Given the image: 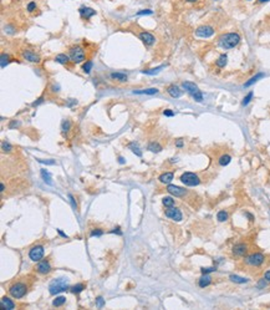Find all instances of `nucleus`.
Here are the masks:
<instances>
[{
	"label": "nucleus",
	"instance_id": "nucleus-15",
	"mask_svg": "<svg viewBox=\"0 0 270 310\" xmlns=\"http://www.w3.org/2000/svg\"><path fill=\"white\" fill-rule=\"evenodd\" d=\"M79 13H80L81 18L82 19H86V20H89L90 18H92L94 15H96V10H94L91 8H87V6H81L80 10H79Z\"/></svg>",
	"mask_w": 270,
	"mask_h": 310
},
{
	"label": "nucleus",
	"instance_id": "nucleus-31",
	"mask_svg": "<svg viewBox=\"0 0 270 310\" xmlns=\"http://www.w3.org/2000/svg\"><path fill=\"white\" fill-rule=\"evenodd\" d=\"M84 289H85V285H84V284H76V285L71 287L70 290H71L74 294H79V293H81Z\"/></svg>",
	"mask_w": 270,
	"mask_h": 310
},
{
	"label": "nucleus",
	"instance_id": "nucleus-41",
	"mask_svg": "<svg viewBox=\"0 0 270 310\" xmlns=\"http://www.w3.org/2000/svg\"><path fill=\"white\" fill-rule=\"evenodd\" d=\"M38 161L40 163H44V164H50V166L56 164V161H54V159H40V158H38Z\"/></svg>",
	"mask_w": 270,
	"mask_h": 310
},
{
	"label": "nucleus",
	"instance_id": "nucleus-32",
	"mask_svg": "<svg viewBox=\"0 0 270 310\" xmlns=\"http://www.w3.org/2000/svg\"><path fill=\"white\" fill-rule=\"evenodd\" d=\"M65 303H66V298H65V297H57L54 302H53V305H54V307H61V305H64Z\"/></svg>",
	"mask_w": 270,
	"mask_h": 310
},
{
	"label": "nucleus",
	"instance_id": "nucleus-28",
	"mask_svg": "<svg viewBox=\"0 0 270 310\" xmlns=\"http://www.w3.org/2000/svg\"><path fill=\"white\" fill-rule=\"evenodd\" d=\"M148 150H150L151 152L158 153V152H161V151H162V147H161V145H160V143H157V142H151V143L148 145Z\"/></svg>",
	"mask_w": 270,
	"mask_h": 310
},
{
	"label": "nucleus",
	"instance_id": "nucleus-52",
	"mask_svg": "<svg viewBox=\"0 0 270 310\" xmlns=\"http://www.w3.org/2000/svg\"><path fill=\"white\" fill-rule=\"evenodd\" d=\"M69 198L71 199V203H72V206H74V208H76V203H75V199H74V197H72L71 194H69Z\"/></svg>",
	"mask_w": 270,
	"mask_h": 310
},
{
	"label": "nucleus",
	"instance_id": "nucleus-46",
	"mask_svg": "<svg viewBox=\"0 0 270 310\" xmlns=\"http://www.w3.org/2000/svg\"><path fill=\"white\" fill-rule=\"evenodd\" d=\"M102 234H104V232L101 229H96V230L91 232V237H101Z\"/></svg>",
	"mask_w": 270,
	"mask_h": 310
},
{
	"label": "nucleus",
	"instance_id": "nucleus-49",
	"mask_svg": "<svg viewBox=\"0 0 270 310\" xmlns=\"http://www.w3.org/2000/svg\"><path fill=\"white\" fill-rule=\"evenodd\" d=\"M264 278L268 280V282H270V270H267L265 271V274H264Z\"/></svg>",
	"mask_w": 270,
	"mask_h": 310
},
{
	"label": "nucleus",
	"instance_id": "nucleus-58",
	"mask_svg": "<svg viewBox=\"0 0 270 310\" xmlns=\"http://www.w3.org/2000/svg\"><path fill=\"white\" fill-rule=\"evenodd\" d=\"M118 159H120V161H118V162H120V163H122V164H123V163H125V159H123V158H122V157H120V158H118Z\"/></svg>",
	"mask_w": 270,
	"mask_h": 310
},
{
	"label": "nucleus",
	"instance_id": "nucleus-8",
	"mask_svg": "<svg viewBox=\"0 0 270 310\" xmlns=\"http://www.w3.org/2000/svg\"><path fill=\"white\" fill-rule=\"evenodd\" d=\"M29 257L33 261H40L44 257V247L43 245H35L30 249Z\"/></svg>",
	"mask_w": 270,
	"mask_h": 310
},
{
	"label": "nucleus",
	"instance_id": "nucleus-14",
	"mask_svg": "<svg viewBox=\"0 0 270 310\" xmlns=\"http://www.w3.org/2000/svg\"><path fill=\"white\" fill-rule=\"evenodd\" d=\"M247 252H248V245L245 243H238L233 247V253L237 257H243L247 254Z\"/></svg>",
	"mask_w": 270,
	"mask_h": 310
},
{
	"label": "nucleus",
	"instance_id": "nucleus-7",
	"mask_svg": "<svg viewBox=\"0 0 270 310\" xmlns=\"http://www.w3.org/2000/svg\"><path fill=\"white\" fill-rule=\"evenodd\" d=\"M265 260V257L262 253H253L245 258V263L252 266H260Z\"/></svg>",
	"mask_w": 270,
	"mask_h": 310
},
{
	"label": "nucleus",
	"instance_id": "nucleus-24",
	"mask_svg": "<svg viewBox=\"0 0 270 310\" xmlns=\"http://www.w3.org/2000/svg\"><path fill=\"white\" fill-rule=\"evenodd\" d=\"M133 94H137V95H155V94H158V89H147V90H141V91H133Z\"/></svg>",
	"mask_w": 270,
	"mask_h": 310
},
{
	"label": "nucleus",
	"instance_id": "nucleus-34",
	"mask_svg": "<svg viewBox=\"0 0 270 310\" xmlns=\"http://www.w3.org/2000/svg\"><path fill=\"white\" fill-rule=\"evenodd\" d=\"M128 147L132 150V152H133L136 156L142 157V152L140 151V148H138V146H137V145H135V143H130V145H128Z\"/></svg>",
	"mask_w": 270,
	"mask_h": 310
},
{
	"label": "nucleus",
	"instance_id": "nucleus-20",
	"mask_svg": "<svg viewBox=\"0 0 270 310\" xmlns=\"http://www.w3.org/2000/svg\"><path fill=\"white\" fill-rule=\"evenodd\" d=\"M211 283H212V278H211V275H208V274H203L202 278H201L199 282H198V284H199L201 288H206V287H208Z\"/></svg>",
	"mask_w": 270,
	"mask_h": 310
},
{
	"label": "nucleus",
	"instance_id": "nucleus-55",
	"mask_svg": "<svg viewBox=\"0 0 270 310\" xmlns=\"http://www.w3.org/2000/svg\"><path fill=\"white\" fill-rule=\"evenodd\" d=\"M245 215H247V217H249V218H250V220H254V217H253L250 213H245Z\"/></svg>",
	"mask_w": 270,
	"mask_h": 310
},
{
	"label": "nucleus",
	"instance_id": "nucleus-5",
	"mask_svg": "<svg viewBox=\"0 0 270 310\" xmlns=\"http://www.w3.org/2000/svg\"><path fill=\"white\" fill-rule=\"evenodd\" d=\"M181 181L186 184V186H189V187H196L201 183V179L196 174V173H192V172H186L181 176Z\"/></svg>",
	"mask_w": 270,
	"mask_h": 310
},
{
	"label": "nucleus",
	"instance_id": "nucleus-59",
	"mask_svg": "<svg viewBox=\"0 0 270 310\" xmlns=\"http://www.w3.org/2000/svg\"><path fill=\"white\" fill-rule=\"evenodd\" d=\"M187 1H189V3H196V1H198V0H187Z\"/></svg>",
	"mask_w": 270,
	"mask_h": 310
},
{
	"label": "nucleus",
	"instance_id": "nucleus-56",
	"mask_svg": "<svg viewBox=\"0 0 270 310\" xmlns=\"http://www.w3.org/2000/svg\"><path fill=\"white\" fill-rule=\"evenodd\" d=\"M268 1H270V0H258L259 4H264V3H268Z\"/></svg>",
	"mask_w": 270,
	"mask_h": 310
},
{
	"label": "nucleus",
	"instance_id": "nucleus-21",
	"mask_svg": "<svg viewBox=\"0 0 270 310\" xmlns=\"http://www.w3.org/2000/svg\"><path fill=\"white\" fill-rule=\"evenodd\" d=\"M70 60H71L70 56H67L66 54H59V55H56V57H55V61L59 62V64H62V65H66Z\"/></svg>",
	"mask_w": 270,
	"mask_h": 310
},
{
	"label": "nucleus",
	"instance_id": "nucleus-27",
	"mask_svg": "<svg viewBox=\"0 0 270 310\" xmlns=\"http://www.w3.org/2000/svg\"><path fill=\"white\" fill-rule=\"evenodd\" d=\"M263 76H264V74H262V72H260V74H257V75H255V76H253V77H252L248 82H245V84H244V87H249V86H252L253 84H255V82H257L259 79H262Z\"/></svg>",
	"mask_w": 270,
	"mask_h": 310
},
{
	"label": "nucleus",
	"instance_id": "nucleus-51",
	"mask_svg": "<svg viewBox=\"0 0 270 310\" xmlns=\"http://www.w3.org/2000/svg\"><path fill=\"white\" fill-rule=\"evenodd\" d=\"M118 229H120V228L117 227V228L112 229V230H111V233H117V234H120V235H121V234H122V232H121V230H118Z\"/></svg>",
	"mask_w": 270,
	"mask_h": 310
},
{
	"label": "nucleus",
	"instance_id": "nucleus-42",
	"mask_svg": "<svg viewBox=\"0 0 270 310\" xmlns=\"http://www.w3.org/2000/svg\"><path fill=\"white\" fill-rule=\"evenodd\" d=\"M1 148H3L4 151H10V150L13 148V146H11L10 143H8L6 141H3V142H1Z\"/></svg>",
	"mask_w": 270,
	"mask_h": 310
},
{
	"label": "nucleus",
	"instance_id": "nucleus-3",
	"mask_svg": "<svg viewBox=\"0 0 270 310\" xmlns=\"http://www.w3.org/2000/svg\"><path fill=\"white\" fill-rule=\"evenodd\" d=\"M70 289V287H69V282L65 279V278H60V279H56L54 280L50 285H49V292H50V294H59V293H61V292H66V290H69Z\"/></svg>",
	"mask_w": 270,
	"mask_h": 310
},
{
	"label": "nucleus",
	"instance_id": "nucleus-13",
	"mask_svg": "<svg viewBox=\"0 0 270 310\" xmlns=\"http://www.w3.org/2000/svg\"><path fill=\"white\" fill-rule=\"evenodd\" d=\"M167 191H168V193H171V194H173L176 197H183L187 193V191L184 188L178 187V186H174V184H168Z\"/></svg>",
	"mask_w": 270,
	"mask_h": 310
},
{
	"label": "nucleus",
	"instance_id": "nucleus-23",
	"mask_svg": "<svg viewBox=\"0 0 270 310\" xmlns=\"http://www.w3.org/2000/svg\"><path fill=\"white\" fill-rule=\"evenodd\" d=\"M230 161H232V157L229 155H223L219 157V159H218V163L222 166V167H225V166H228L229 163H230Z\"/></svg>",
	"mask_w": 270,
	"mask_h": 310
},
{
	"label": "nucleus",
	"instance_id": "nucleus-40",
	"mask_svg": "<svg viewBox=\"0 0 270 310\" xmlns=\"http://www.w3.org/2000/svg\"><path fill=\"white\" fill-rule=\"evenodd\" d=\"M252 99H253V92H249V94H248V95H247V96L244 97V100H243L242 105H243V106H247L248 103L252 101Z\"/></svg>",
	"mask_w": 270,
	"mask_h": 310
},
{
	"label": "nucleus",
	"instance_id": "nucleus-10",
	"mask_svg": "<svg viewBox=\"0 0 270 310\" xmlns=\"http://www.w3.org/2000/svg\"><path fill=\"white\" fill-rule=\"evenodd\" d=\"M166 217L173 219L174 222H181L183 219L182 212L178 208H176V207H169L168 209H166Z\"/></svg>",
	"mask_w": 270,
	"mask_h": 310
},
{
	"label": "nucleus",
	"instance_id": "nucleus-19",
	"mask_svg": "<svg viewBox=\"0 0 270 310\" xmlns=\"http://www.w3.org/2000/svg\"><path fill=\"white\" fill-rule=\"evenodd\" d=\"M0 305H1V309H14L15 308V304L11 302V299L4 297L0 302Z\"/></svg>",
	"mask_w": 270,
	"mask_h": 310
},
{
	"label": "nucleus",
	"instance_id": "nucleus-4",
	"mask_svg": "<svg viewBox=\"0 0 270 310\" xmlns=\"http://www.w3.org/2000/svg\"><path fill=\"white\" fill-rule=\"evenodd\" d=\"M182 86H183V89L189 95H192V97L194 99V101H197V102H202L203 101V95H202V92L199 91V89H198V86L196 84L189 82V81H184L182 84Z\"/></svg>",
	"mask_w": 270,
	"mask_h": 310
},
{
	"label": "nucleus",
	"instance_id": "nucleus-9",
	"mask_svg": "<svg viewBox=\"0 0 270 310\" xmlns=\"http://www.w3.org/2000/svg\"><path fill=\"white\" fill-rule=\"evenodd\" d=\"M214 34V29L209 25H202L196 29V36L198 38H211Z\"/></svg>",
	"mask_w": 270,
	"mask_h": 310
},
{
	"label": "nucleus",
	"instance_id": "nucleus-39",
	"mask_svg": "<svg viewBox=\"0 0 270 310\" xmlns=\"http://www.w3.org/2000/svg\"><path fill=\"white\" fill-rule=\"evenodd\" d=\"M9 55H6V54H1V69H4L8 64H9Z\"/></svg>",
	"mask_w": 270,
	"mask_h": 310
},
{
	"label": "nucleus",
	"instance_id": "nucleus-38",
	"mask_svg": "<svg viewBox=\"0 0 270 310\" xmlns=\"http://www.w3.org/2000/svg\"><path fill=\"white\" fill-rule=\"evenodd\" d=\"M36 9H38V5H36L35 1H30V3L26 5V10H28L29 13H33V11H35Z\"/></svg>",
	"mask_w": 270,
	"mask_h": 310
},
{
	"label": "nucleus",
	"instance_id": "nucleus-36",
	"mask_svg": "<svg viewBox=\"0 0 270 310\" xmlns=\"http://www.w3.org/2000/svg\"><path fill=\"white\" fill-rule=\"evenodd\" d=\"M164 66H158L156 69H151V70H143V74H147V75H156L158 74L161 70H162Z\"/></svg>",
	"mask_w": 270,
	"mask_h": 310
},
{
	"label": "nucleus",
	"instance_id": "nucleus-43",
	"mask_svg": "<svg viewBox=\"0 0 270 310\" xmlns=\"http://www.w3.org/2000/svg\"><path fill=\"white\" fill-rule=\"evenodd\" d=\"M201 271H202L203 274H209V273H212V271H216V268H214V266H209V268H202V269H201Z\"/></svg>",
	"mask_w": 270,
	"mask_h": 310
},
{
	"label": "nucleus",
	"instance_id": "nucleus-35",
	"mask_svg": "<svg viewBox=\"0 0 270 310\" xmlns=\"http://www.w3.org/2000/svg\"><path fill=\"white\" fill-rule=\"evenodd\" d=\"M162 203H163V206H166V207H173V204H174V199L172 198V197H164L162 199Z\"/></svg>",
	"mask_w": 270,
	"mask_h": 310
},
{
	"label": "nucleus",
	"instance_id": "nucleus-30",
	"mask_svg": "<svg viewBox=\"0 0 270 310\" xmlns=\"http://www.w3.org/2000/svg\"><path fill=\"white\" fill-rule=\"evenodd\" d=\"M228 217H229V214H228V212H225V210H219L218 214H217V219H218L219 222H225V220L228 219Z\"/></svg>",
	"mask_w": 270,
	"mask_h": 310
},
{
	"label": "nucleus",
	"instance_id": "nucleus-11",
	"mask_svg": "<svg viewBox=\"0 0 270 310\" xmlns=\"http://www.w3.org/2000/svg\"><path fill=\"white\" fill-rule=\"evenodd\" d=\"M138 38H140V40H141L146 46H151V45H153L155 41H156V38H155L151 33H148V31H142V33H140V34H138Z\"/></svg>",
	"mask_w": 270,
	"mask_h": 310
},
{
	"label": "nucleus",
	"instance_id": "nucleus-17",
	"mask_svg": "<svg viewBox=\"0 0 270 310\" xmlns=\"http://www.w3.org/2000/svg\"><path fill=\"white\" fill-rule=\"evenodd\" d=\"M167 92H168L172 97H174V99H178V97H181V96L183 95V91H182L177 85H171V86L167 89Z\"/></svg>",
	"mask_w": 270,
	"mask_h": 310
},
{
	"label": "nucleus",
	"instance_id": "nucleus-33",
	"mask_svg": "<svg viewBox=\"0 0 270 310\" xmlns=\"http://www.w3.org/2000/svg\"><path fill=\"white\" fill-rule=\"evenodd\" d=\"M91 69H92V61H91V60H87V61L84 64L82 70H84V72H85V74H90Z\"/></svg>",
	"mask_w": 270,
	"mask_h": 310
},
{
	"label": "nucleus",
	"instance_id": "nucleus-47",
	"mask_svg": "<svg viewBox=\"0 0 270 310\" xmlns=\"http://www.w3.org/2000/svg\"><path fill=\"white\" fill-rule=\"evenodd\" d=\"M152 13H153L152 10H150V9H145V10L138 11V13H137V15H151Z\"/></svg>",
	"mask_w": 270,
	"mask_h": 310
},
{
	"label": "nucleus",
	"instance_id": "nucleus-18",
	"mask_svg": "<svg viewBox=\"0 0 270 310\" xmlns=\"http://www.w3.org/2000/svg\"><path fill=\"white\" fill-rule=\"evenodd\" d=\"M110 76L115 81H120V82H126L127 81V75L123 74V72H112Z\"/></svg>",
	"mask_w": 270,
	"mask_h": 310
},
{
	"label": "nucleus",
	"instance_id": "nucleus-37",
	"mask_svg": "<svg viewBox=\"0 0 270 310\" xmlns=\"http://www.w3.org/2000/svg\"><path fill=\"white\" fill-rule=\"evenodd\" d=\"M70 127H71V122H70L69 120L62 121V123H61V130H62V132H67V131L70 130Z\"/></svg>",
	"mask_w": 270,
	"mask_h": 310
},
{
	"label": "nucleus",
	"instance_id": "nucleus-54",
	"mask_svg": "<svg viewBox=\"0 0 270 310\" xmlns=\"http://www.w3.org/2000/svg\"><path fill=\"white\" fill-rule=\"evenodd\" d=\"M57 232H59V234H60V235H62L64 238H67V235H66V234H65V233H64L62 230H60V229H57Z\"/></svg>",
	"mask_w": 270,
	"mask_h": 310
},
{
	"label": "nucleus",
	"instance_id": "nucleus-25",
	"mask_svg": "<svg viewBox=\"0 0 270 310\" xmlns=\"http://www.w3.org/2000/svg\"><path fill=\"white\" fill-rule=\"evenodd\" d=\"M41 177H43V179H44V182L46 183V184H53V179H51V174L46 171V169H41Z\"/></svg>",
	"mask_w": 270,
	"mask_h": 310
},
{
	"label": "nucleus",
	"instance_id": "nucleus-57",
	"mask_svg": "<svg viewBox=\"0 0 270 310\" xmlns=\"http://www.w3.org/2000/svg\"><path fill=\"white\" fill-rule=\"evenodd\" d=\"M0 188H1V189H0L1 192H4V191H5V186H4V183H1V186H0Z\"/></svg>",
	"mask_w": 270,
	"mask_h": 310
},
{
	"label": "nucleus",
	"instance_id": "nucleus-48",
	"mask_svg": "<svg viewBox=\"0 0 270 310\" xmlns=\"http://www.w3.org/2000/svg\"><path fill=\"white\" fill-rule=\"evenodd\" d=\"M163 113H164V116H167V117H172V116L174 115V112H173V111H171V110H164V111H163Z\"/></svg>",
	"mask_w": 270,
	"mask_h": 310
},
{
	"label": "nucleus",
	"instance_id": "nucleus-44",
	"mask_svg": "<svg viewBox=\"0 0 270 310\" xmlns=\"http://www.w3.org/2000/svg\"><path fill=\"white\" fill-rule=\"evenodd\" d=\"M267 284H268V280L264 278V279H262V280L257 284V287H258V289H263V288H265V287H267Z\"/></svg>",
	"mask_w": 270,
	"mask_h": 310
},
{
	"label": "nucleus",
	"instance_id": "nucleus-6",
	"mask_svg": "<svg viewBox=\"0 0 270 310\" xmlns=\"http://www.w3.org/2000/svg\"><path fill=\"white\" fill-rule=\"evenodd\" d=\"M69 56H70L71 61L75 62V64L82 62V61L85 60V57H86L85 50H84L81 46H74V48H71V49H70V55H69Z\"/></svg>",
	"mask_w": 270,
	"mask_h": 310
},
{
	"label": "nucleus",
	"instance_id": "nucleus-16",
	"mask_svg": "<svg viewBox=\"0 0 270 310\" xmlns=\"http://www.w3.org/2000/svg\"><path fill=\"white\" fill-rule=\"evenodd\" d=\"M36 270H38V273H40V274H48V273H50V270H51V265H50V263H49L48 260H43V261H40V263L36 265Z\"/></svg>",
	"mask_w": 270,
	"mask_h": 310
},
{
	"label": "nucleus",
	"instance_id": "nucleus-50",
	"mask_svg": "<svg viewBox=\"0 0 270 310\" xmlns=\"http://www.w3.org/2000/svg\"><path fill=\"white\" fill-rule=\"evenodd\" d=\"M18 125H19V122H18V121H13V122L10 123V126H9V127H10V128H14V127H16Z\"/></svg>",
	"mask_w": 270,
	"mask_h": 310
},
{
	"label": "nucleus",
	"instance_id": "nucleus-2",
	"mask_svg": "<svg viewBox=\"0 0 270 310\" xmlns=\"http://www.w3.org/2000/svg\"><path fill=\"white\" fill-rule=\"evenodd\" d=\"M9 293L13 298L15 299H21L26 295L28 293V285L25 283H21V282H18V283H14L10 288H9Z\"/></svg>",
	"mask_w": 270,
	"mask_h": 310
},
{
	"label": "nucleus",
	"instance_id": "nucleus-22",
	"mask_svg": "<svg viewBox=\"0 0 270 310\" xmlns=\"http://www.w3.org/2000/svg\"><path fill=\"white\" fill-rule=\"evenodd\" d=\"M173 173L172 172H166V173H163V174H161L160 176V181L162 182V183H171L172 182V179H173Z\"/></svg>",
	"mask_w": 270,
	"mask_h": 310
},
{
	"label": "nucleus",
	"instance_id": "nucleus-29",
	"mask_svg": "<svg viewBox=\"0 0 270 310\" xmlns=\"http://www.w3.org/2000/svg\"><path fill=\"white\" fill-rule=\"evenodd\" d=\"M229 279H230L232 282H234V283H239V284H244V283H247V282H248V279H247V278H243V276H239V275H234V274H232V275L229 276Z\"/></svg>",
	"mask_w": 270,
	"mask_h": 310
},
{
	"label": "nucleus",
	"instance_id": "nucleus-26",
	"mask_svg": "<svg viewBox=\"0 0 270 310\" xmlns=\"http://www.w3.org/2000/svg\"><path fill=\"white\" fill-rule=\"evenodd\" d=\"M227 62H228V56H227L225 54H222V55L218 57L216 64L218 67H224V66L227 65Z\"/></svg>",
	"mask_w": 270,
	"mask_h": 310
},
{
	"label": "nucleus",
	"instance_id": "nucleus-12",
	"mask_svg": "<svg viewBox=\"0 0 270 310\" xmlns=\"http://www.w3.org/2000/svg\"><path fill=\"white\" fill-rule=\"evenodd\" d=\"M21 55H23V59H25L29 62H34V64H39L40 62V56L36 52L31 51L29 49H25Z\"/></svg>",
	"mask_w": 270,
	"mask_h": 310
},
{
	"label": "nucleus",
	"instance_id": "nucleus-53",
	"mask_svg": "<svg viewBox=\"0 0 270 310\" xmlns=\"http://www.w3.org/2000/svg\"><path fill=\"white\" fill-rule=\"evenodd\" d=\"M176 146H177V147H183V142H182V140L177 141V142H176Z\"/></svg>",
	"mask_w": 270,
	"mask_h": 310
},
{
	"label": "nucleus",
	"instance_id": "nucleus-45",
	"mask_svg": "<svg viewBox=\"0 0 270 310\" xmlns=\"http://www.w3.org/2000/svg\"><path fill=\"white\" fill-rule=\"evenodd\" d=\"M96 305H97L99 308H102V307L105 305V300H104L102 297H99V298L96 299Z\"/></svg>",
	"mask_w": 270,
	"mask_h": 310
},
{
	"label": "nucleus",
	"instance_id": "nucleus-1",
	"mask_svg": "<svg viewBox=\"0 0 270 310\" xmlns=\"http://www.w3.org/2000/svg\"><path fill=\"white\" fill-rule=\"evenodd\" d=\"M239 43H240V36L237 33H228V34L223 35L220 38V40H219L220 46L223 49H225V50H229V49L235 48Z\"/></svg>",
	"mask_w": 270,
	"mask_h": 310
}]
</instances>
